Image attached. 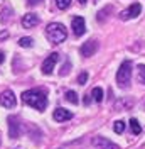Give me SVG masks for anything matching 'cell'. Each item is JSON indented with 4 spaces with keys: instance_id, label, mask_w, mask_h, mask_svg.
<instances>
[{
    "instance_id": "9a60e30c",
    "label": "cell",
    "mask_w": 145,
    "mask_h": 149,
    "mask_svg": "<svg viewBox=\"0 0 145 149\" xmlns=\"http://www.w3.org/2000/svg\"><path fill=\"white\" fill-rule=\"evenodd\" d=\"M32 44H34L32 37H22V39H19V46H22V47H30Z\"/></svg>"
},
{
    "instance_id": "603a6c76",
    "label": "cell",
    "mask_w": 145,
    "mask_h": 149,
    "mask_svg": "<svg viewBox=\"0 0 145 149\" xmlns=\"http://www.w3.org/2000/svg\"><path fill=\"white\" fill-rule=\"evenodd\" d=\"M79 3H81V5H84V3H86V0H79Z\"/></svg>"
},
{
    "instance_id": "ba28073f",
    "label": "cell",
    "mask_w": 145,
    "mask_h": 149,
    "mask_svg": "<svg viewBox=\"0 0 145 149\" xmlns=\"http://www.w3.org/2000/svg\"><path fill=\"white\" fill-rule=\"evenodd\" d=\"M57 59H59V54H57V53H52L51 56H47L46 61L42 63V73L44 74H51L52 73V70H54Z\"/></svg>"
},
{
    "instance_id": "7402d4cb",
    "label": "cell",
    "mask_w": 145,
    "mask_h": 149,
    "mask_svg": "<svg viewBox=\"0 0 145 149\" xmlns=\"http://www.w3.org/2000/svg\"><path fill=\"white\" fill-rule=\"evenodd\" d=\"M0 63H3V53H0Z\"/></svg>"
},
{
    "instance_id": "7c38bea8",
    "label": "cell",
    "mask_w": 145,
    "mask_h": 149,
    "mask_svg": "<svg viewBox=\"0 0 145 149\" xmlns=\"http://www.w3.org/2000/svg\"><path fill=\"white\" fill-rule=\"evenodd\" d=\"M19 130H20V125H19V120L15 117H9V136L12 139H15L19 136Z\"/></svg>"
},
{
    "instance_id": "ffe728a7",
    "label": "cell",
    "mask_w": 145,
    "mask_h": 149,
    "mask_svg": "<svg viewBox=\"0 0 145 149\" xmlns=\"http://www.w3.org/2000/svg\"><path fill=\"white\" fill-rule=\"evenodd\" d=\"M88 78H90V74H88V73H81L79 76H78V83H79V85H86Z\"/></svg>"
},
{
    "instance_id": "8992f818",
    "label": "cell",
    "mask_w": 145,
    "mask_h": 149,
    "mask_svg": "<svg viewBox=\"0 0 145 149\" xmlns=\"http://www.w3.org/2000/svg\"><path fill=\"white\" fill-rule=\"evenodd\" d=\"M93 146L96 149H118L117 144H113L110 139L106 137H103V136H96V137H93Z\"/></svg>"
},
{
    "instance_id": "52a82bcc",
    "label": "cell",
    "mask_w": 145,
    "mask_h": 149,
    "mask_svg": "<svg viewBox=\"0 0 145 149\" xmlns=\"http://www.w3.org/2000/svg\"><path fill=\"white\" fill-rule=\"evenodd\" d=\"M71 27H72V32H74V36H83L84 34V31H86V24H84V19L81 15H76V17H72L71 20Z\"/></svg>"
},
{
    "instance_id": "3957f363",
    "label": "cell",
    "mask_w": 145,
    "mask_h": 149,
    "mask_svg": "<svg viewBox=\"0 0 145 149\" xmlns=\"http://www.w3.org/2000/svg\"><path fill=\"white\" fill-rule=\"evenodd\" d=\"M132 80V61H123L117 71V83L120 88H128Z\"/></svg>"
},
{
    "instance_id": "277c9868",
    "label": "cell",
    "mask_w": 145,
    "mask_h": 149,
    "mask_svg": "<svg viewBox=\"0 0 145 149\" xmlns=\"http://www.w3.org/2000/svg\"><path fill=\"white\" fill-rule=\"evenodd\" d=\"M15 103H17V98H15V95H14L12 90H5V92L0 93V105H2V107H5V109H14Z\"/></svg>"
},
{
    "instance_id": "5b68a950",
    "label": "cell",
    "mask_w": 145,
    "mask_h": 149,
    "mask_svg": "<svg viewBox=\"0 0 145 149\" xmlns=\"http://www.w3.org/2000/svg\"><path fill=\"white\" fill-rule=\"evenodd\" d=\"M140 12H142V5L140 3H132L127 10H123L120 14V19L122 20H130V19H135L137 15H140Z\"/></svg>"
},
{
    "instance_id": "d6986e66",
    "label": "cell",
    "mask_w": 145,
    "mask_h": 149,
    "mask_svg": "<svg viewBox=\"0 0 145 149\" xmlns=\"http://www.w3.org/2000/svg\"><path fill=\"white\" fill-rule=\"evenodd\" d=\"M138 81L140 83H145V65L138 66Z\"/></svg>"
},
{
    "instance_id": "44dd1931",
    "label": "cell",
    "mask_w": 145,
    "mask_h": 149,
    "mask_svg": "<svg viewBox=\"0 0 145 149\" xmlns=\"http://www.w3.org/2000/svg\"><path fill=\"white\" fill-rule=\"evenodd\" d=\"M39 2H41V0H27V3H29V5H37Z\"/></svg>"
},
{
    "instance_id": "ac0fdd59",
    "label": "cell",
    "mask_w": 145,
    "mask_h": 149,
    "mask_svg": "<svg viewBox=\"0 0 145 149\" xmlns=\"http://www.w3.org/2000/svg\"><path fill=\"white\" fill-rule=\"evenodd\" d=\"M123 129H125V122H122V120H117V122H115L113 130H115L117 134H122V132H123Z\"/></svg>"
},
{
    "instance_id": "8fae6325",
    "label": "cell",
    "mask_w": 145,
    "mask_h": 149,
    "mask_svg": "<svg viewBox=\"0 0 145 149\" xmlns=\"http://www.w3.org/2000/svg\"><path fill=\"white\" fill-rule=\"evenodd\" d=\"M72 117V112L71 110H66V109H56L54 113H52V119H54L56 122H66V120H69Z\"/></svg>"
},
{
    "instance_id": "9c48e42d",
    "label": "cell",
    "mask_w": 145,
    "mask_h": 149,
    "mask_svg": "<svg viewBox=\"0 0 145 149\" xmlns=\"http://www.w3.org/2000/svg\"><path fill=\"white\" fill-rule=\"evenodd\" d=\"M41 22V19H39V15L37 14H26L24 17H22V26L26 29H32V27H36L37 24Z\"/></svg>"
},
{
    "instance_id": "e0dca14e",
    "label": "cell",
    "mask_w": 145,
    "mask_h": 149,
    "mask_svg": "<svg viewBox=\"0 0 145 149\" xmlns=\"http://www.w3.org/2000/svg\"><path fill=\"white\" fill-rule=\"evenodd\" d=\"M66 100L76 105V103H78V95H76L74 92H66Z\"/></svg>"
},
{
    "instance_id": "6da1fadb",
    "label": "cell",
    "mask_w": 145,
    "mask_h": 149,
    "mask_svg": "<svg viewBox=\"0 0 145 149\" xmlns=\"http://www.w3.org/2000/svg\"><path fill=\"white\" fill-rule=\"evenodd\" d=\"M22 100L30 105V107H34L36 110H46V107H47V98H46V95L42 92H39V90H27V92L22 93Z\"/></svg>"
},
{
    "instance_id": "30bf717a",
    "label": "cell",
    "mask_w": 145,
    "mask_h": 149,
    "mask_svg": "<svg viewBox=\"0 0 145 149\" xmlns=\"http://www.w3.org/2000/svg\"><path fill=\"white\" fill-rule=\"evenodd\" d=\"M96 49H98V42L95 41V39H91V41H88L86 44H83L81 49H79V53H81V56H93L95 53H96Z\"/></svg>"
},
{
    "instance_id": "4fadbf2b",
    "label": "cell",
    "mask_w": 145,
    "mask_h": 149,
    "mask_svg": "<svg viewBox=\"0 0 145 149\" xmlns=\"http://www.w3.org/2000/svg\"><path fill=\"white\" fill-rule=\"evenodd\" d=\"M91 97H93V100L95 102H103V90H101L100 86H95L93 88V92H91Z\"/></svg>"
},
{
    "instance_id": "5bb4252c",
    "label": "cell",
    "mask_w": 145,
    "mask_h": 149,
    "mask_svg": "<svg viewBox=\"0 0 145 149\" xmlns=\"http://www.w3.org/2000/svg\"><path fill=\"white\" fill-rule=\"evenodd\" d=\"M130 129H132V132H133L135 136L142 132V127H140V124H138L137 119H130Z\"/></svg>"
},
{
    "instance_id": "7a4b0ae2",
    "label": "cell",
    "mask_w": 145,
    "mask_h": 149,
    "mask_svg": "<svg viewBox=\"0 0 145 149\" xmlns=\"http://www.w3.org/2000/svg\"><path fill=\"white\" fill-rule=\"evenodd\" d=\"M46 37L49 39V42H52V44H59V42H63L64 39L68 37V32H66V29H64L63 24L51 22V24L46 27Z\"/></svg>"
},
{
    "instance_id": "2e32d148",
    "label": "cell",
    "mask_w": 145,
    "mask_h": 149,
    "mask_svg": "<svg viewBox=\"0 0 145 149\" xmlns=\"http://www.w3.org/2000/svg\"><path fill=\"white\" fill-rule=\"evenodd\" d=\"M54 2H56V5H57V9H61V10L68 9L69 3H71V0H54Z\"/></svg>"
}]
</instances>
